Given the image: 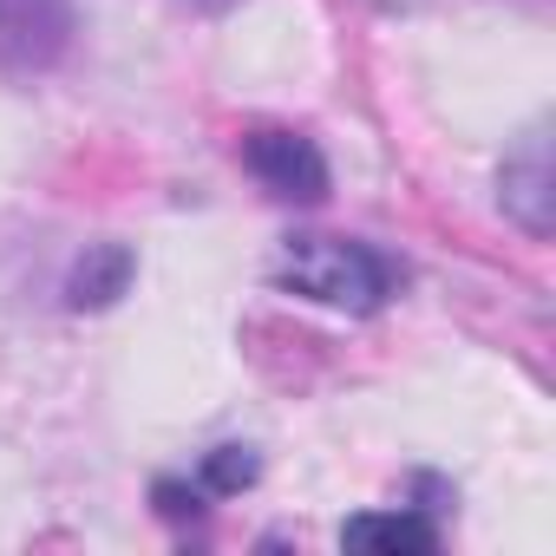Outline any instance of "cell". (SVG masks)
Wrapping results in <instances>:
<instances>
[{
    "instance_id": "1",
    "label": "cell",
    "mask_w": 556,
    "mask_h": 556,
    "mask_svg": "<svg viewBox=\"0 0 556 556\" xmlns=\"http://www.w3.org/2000/svg\"><path fill=\"white\" fill-rule=\"evenodd\" d=\"M275 282L289 295L315 302V308H341V315H380L400 295V262L374 242L354 236H289L282 262H275Z\"/></svg>"
},
{
    "instance_id": "2",
    "label": "cell",
    "mask_w": 556,
    "mask_h": 556,
    "mask_svg": "<svg viewBox=\"0 0 556 556\" xmlns=\"http://www.w3.org/2000/svg\"><path fill=\"white\" fill-rule=\"evenodd\" d=\"M242 164L275 203H321L328 184H334V170H328V157L308 131H249Z\"/></svg>"
},
{
    "instance_id": "3",
    "label": "cell",
    "mask_w": 556,
    "mask_h": 556,
    "mask_svg": "<svg viewBox=\"0 0 556 556\" xmlns=\"http://www.w3.org/2000/svg\"><path fill=\"white\" fill-rule=\"evenodd\" d=\"M73 53V0H0V66L53 73Z\"/></svg>"
},
{
    "instance_id": "4",
    "label": "cell",
    "mask_w": 556,
    "mask_h": 556,
    "mask_svg": "<svg viewBox=\"0 0 556 556\" xmlns=\"http://www.w3.org/2000/svg\"><path fill=\"white\" fill-rule=\"evenodd\" d=\"M497 210L543 242L556 229V170H549V131H523V144L497 164Z\"/></svg>"
},
{
    "instance_id": "5",
    "label": "cell",
    "mask_w": 556,
    "mask_h": 556,
    "mask_svg": "<svg viewBox=\"0 0 556 556\" xmlns=\"http://www.w3.org/2000/svg\"><path fill=\"white\" fill-rule=\"evenodd\" d=\"M131 275H138V255L125 242H92L73 268H66V308L73 315H105L112 302L131 295Z\"/></svg>"
},
{
    "instance_id": "6",
    "label": "cell",
    "mask_w": 556,
    "mask_h": 556,
    "mask_svg": "<svg viewBox=\"0 0 556 556\" xmlns=\"http://www.w3.org/2000/svg\"><path fill=\"white\" fill-rule=\"evenodd\" d=\"M439 517L413 510V504H393V510H361L341 523V543L348 549H380V556H432L439 549Z\"/></svg>"
},
{
    "instance_id": "7",
    "label": "cell",
    "mask_w": 556,
    "mask_h": 556,
    "mask_svg": "<svg viewBox=\"0 0 556 556\" xmlns=\"http://www.w3.org/2000/svg\"><path fill=\"white\" fill-rule=\"evenodd\" d=\"M255 478H262L255 445H210V452L197 458V484H203L210 497H242Z\"/></svg>"
},
{
    "instance_id": "8",
    "label": "cell",
    "mask_w": 556,
    "mask_h": 556,
    "mask_svg": "<svg viewBox=\"0 0 556 556\" xmlns=\"http://www.w3.org/2000/svg\"><path fill=\"white\" fill-rule=\"evenodd\" d=\"M151 504H157L170 523H190V517L210 510V491H203L197 478H157V484H151Z\"/></svg>"
},
{
    "instance_id": "9",
    "label": "cell",
    "mask_w": 556,
    "mask_h": 556,
    "mask_svg": "<svg viewBox=\"0 0 556 556\" xmlns=\"http://www.w3.org/2000/svg\"><path fill=\"white\" fill-rule=\"evenodd\" d=\"M190 8H203V14H223V8H229V0H190Z\"/></svg>"
}]
</instances>
